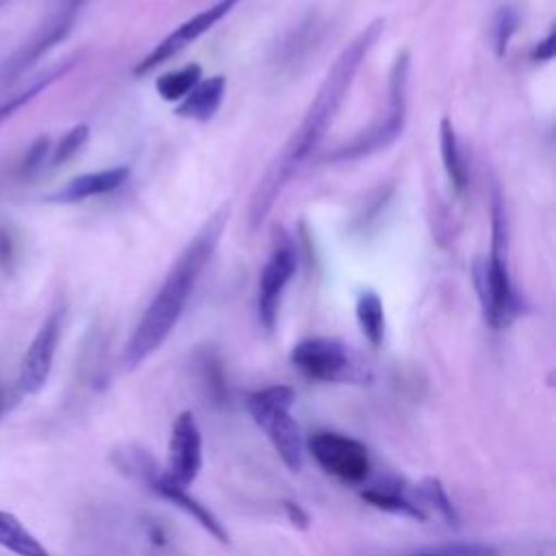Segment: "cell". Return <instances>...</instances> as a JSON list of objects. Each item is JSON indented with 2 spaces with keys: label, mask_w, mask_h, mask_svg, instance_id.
<instances>
[{
  "label": "cell",
  "mask_w": 556,
  "mask_h": 556,
  "mask_svg": "<svg viewBox=\"0 0 556 556\" xmlns=\"http://www.w3.org/2000/svg\"><path fill=\"white\" fill-rule=\"evenodd\" d=\"M384 30V20H374L367 24L334 59L330 65L324 83L319 85L313 102L308 104L302 122L298 128L291 132L282 150L276 154V159L269 163L267 172L258 180L256 189L252 191L250 198V208H248V224L250 230H256L269 211L274 208L276 200L285 191V187L291 182L293 176L302 169L306 159L313 154V150L319 146L324 139L328 126L337 117V111L341 109L354 76L361 67V63L367 59L369 50L378 41V37Z\"/></svg>",
  "instance_id": "cell-1"
},
{
  "label": "cell",
  "mask_w": 556,
  "mask_h": 556,
  "mask_svg": "<svg viewBox=\"0 0 556 556\" xmlns=\"http://www.w3.org/2000/svg\"><path fill=\"white\" fill-rule=\"evenodd\" d=\"M228 215H230V206L222 204L200 226V230L191 237V241L182 248V252L169 267L156 295L150 300L148 308L143 311L141 319L137 321V326L124 348L122 363L126 369L139 367L154 350H159L163 345L167 334L178 324L200 274L204 271L206 263L211 261V256L224 235Z\"/></svg>",
  "instance_id": "cell-2"
},
{
  "label": "cell",
  "mask_w": 556,
  "mask_h": 556,
  "mask_svg": "<svg viewBox=\"0 0 556 556\" xmlns=\"http://www.w3.org/2000/svg\"><path fill=\"white\" fill-rule=\"evenodd\" d=\"M473 282L486 324L493 328L508 326L517 317L521 300L508 269V222L497 187L491 191V250L489 258L476 263Z\"/></svg>",
  "instance_id": "cell-3"
},
{
  "label": "cell",
  "mask_w": 556,
  "mask_h": 556,
  "mask_svg": "<svg viewBox=\"0 0 556 556\" xmlns=\"http://www.w3.org/2000/svg\"><path fill=\"white\" fill-rule=\"evenodd\" d=\"M295 391L287 384H271L252 391L245 400L248 413L254 424L265 432L280 460L291 469L300 471L304 463V439L298 421L291 415Z\"/></svg>",
  "instance_id": "cell-4"
},
{
  "label": "cell",
  "mask_w": 556,
  "mask_h": 556,
  "mask_svg": "<svg viewBox=\"0 0 556 556\" xmlns=\"http://www.w3.org/2000/svg\"><path fill=\"white\" fill-rule=\"evenodd\" d=\"M291 363L311 380L337 384H367V363L345 343L326 337H311L291 350Z\"/></svg>",
  "instance_id": "cell-5"
},
{
  "label": "cell",
  "mask_w": 556,
  "mask_h": 556,
  "mask_svg": "<svg viewBox=\"0 0 556 556\" xmlns=\"http://www.w3.org/2000/svg\"><path fill=\"white\" fill-rule=\"evenodd\" d=\"M406 83H408V52H402L391 70L389 78V106L380 122L365 128L363 132L354 135L343 146L334 148L326 159L337 161H354L361 156H369L378 150H384L391 146L404 128L406 119Z\"/></svg>",
  "instance_id": "cell-6"
},
{
  "label": "cell",
  "mask_w": 556,
  "mask_h": 556,
  "mask_svg": "<svg viewBox=\"0 0 556 556\" xmlns=\"http://www.w3.org/2000/svg\"><path fill=\"white\" fill-rule=\"evenodd\" d=\"M85 2L87 0H59L52 7V11L48 13V17L39 24V28L30 35V39H26L2 63V67H0V87L9 85L17 76H22L43 54H48L56 43H61L70 35V30H72V26H74V22H76Z\"/></svg>",
  "instance_id": "cell-7"
},
{
  "label": "cell",
  "mask_w": 556,
  "mask_h": 556,
  "mask_svg": "<svg viewBox=\"0 0 556 556\" xmlns=\"http://www.w3.org/2000/svg\"><path fill=\"white\" fill-rule=\"evenodd\" d=\"M306 447L315 463L341 482L358 484L369 476L371 460L365 443L350 434L332 432V430H317L306 441Z\"/></svg>",
  "instance_id": "cell-8"
},
{
  "label": "cell",
  "mask_w": 556,
  "mask_h": 556,
  "mask_svg": "<svg viewBox=\"0 0 556 556\" xmlns=\"http://www.w3.org/2000/svg\"><path fill=\"white\" fill-rule=\"evenodd\" d=\"M63 319H65V308L56 306L52 308L46 319L41 321V326L37 328L35 337L30 339L22 363H20V371H17V391L22 395H35L39 393L52 371L54 365V354L61 341V330H63Z\"/></svg>",
  "instance_id": "cell-9"
},
{
  "label": "cell",
  "mask_w": 556,
  "mask_h": 556,
  "mask_svg": "<svg viewBox=\"0 0 556 556\" xmlns=\"http://www.w3.org/2000/svg\"><path fill=\"white\" fill-rule=\"evenodd\" d=\"M241 0H217L215 4H211L208 9L195 13L193 17L185 20L176 30H172L167 37H163L150 54H146L132 70L135 76H146L148 72H152L156 65L165 63L167 59H172L174 54H178L182 48H187L189 43H193L198 37H202L206 30H211L222 17H226Z\"/></svg>",
  "instance_id": "cell-10"
},
{
  "label": "cell",
  "mask_w": 556,
  "mask_h": 556,
  "mask_svg": "<svg viewBox=\"0 0 556 556\" xmlns=\"http://www.w3.org/2000/svg\"><path fill=\"white\" fill-rule=\"evenodd\" d=\"M202 469V432L191 410L176 417L167 443V469L165 476L187 489Z\"/></svg>",
  "instance_id": "cell-11"
},
{
  "label": "cell",
  "mask_w": 556,
  "mask_h": 556,
  "mask_svg": "<svg viewBox=\"0 0 556 556\" xmlns=\"http://www.w3.org/2000/svg\"><path fill=\"white\" fill-rule=\"evenodd\" d=\"M295 265L298 261H295L293 245L289 241H282L271 250L269 258L261 269L256 308H258V321L265 330H274L276 326L280 300H282L285 287L295 274Z\"/></svg>",
  "instance_id": "cell-12"
},
{
  "label": "cell",
  "mask_w": 556,
  "mask_h": 556,
  "mask_svg": "<svg viewBox=\"0 0 556 556\" xmlns=\"http://www.w3.org/2000/svg\"><path fill=\"white\" fill-rule=\"evenodd\" d=\"M143 486H148L152 493H156L159 497L167 500L172 506L180 508L185 515H189L193 521H198L211 536H215L219 543H228V532L222 526V521L204 506L200 504L187 489L174 484L165 471H161L159 467L154 471L148 473V478L141 482Z\"/></svg>",
  "instance_id": "cell-13"
},
{
  "label": "cell",
  "mask_w": 556,
  "mask_h": 556,
  "mask_svg": "<svg viewBox=\"0 0 556 556\" xmlns=\"http://www.w3.org/2000/svg\"><path fill=\"white\" fill-rule=\"evenodd\" d=\"M130 169L126 165H117V167H109V169H100V172H91V174H80L76 178H72L67 185H63L61 189H56L54 193H50L46 200L48 202H59V204H70V202H80L93 195H104L115 191L117 187H122V182H126Z\"/></svg>",
  "instance_id": "cell-14"
},
{
  "label": "cell",
  "mask_w": 556,
  "mask_h": 556,
  "mask_svg": "<svg viewBox=\"0 0 556 556\" xmlns=\"http://www.w3.org/2000/svg\"><path fill=\"white\" fill-rule=\"evenodd\" d=\"M226 93V78L224 76H211L200 80L174 109L178 117L195 119V122H208L217 109L222 106Z\"/></svg>",
  "instance_id": "cell-15"
},
{
  "label": "cell",
  "mask_w": 556,
  "mask_h": 556,
  "mask_svg": "<svg viewBox=\"0 0 556 556\" xmlns=\"http://www.w3.org/2000/svg\"><path fill=\"white\" fill-rule=\"evenodd\" d=\"M74 65H76V56L65 59V61H61V63L48 67V70H46L43 74H39L37 78H33V80H30L24 89H20L17 93H13V96H9L7 100H2V102H0V126H2L9 117H13L22 106H26L30 100H35L41 91H46L52 83H56L59 78H63Z\"/></svg>",
  "instance_id": "cell-16"
},
{
  "label": "cell",
  "mask_w": 556,
  "mask_h": 556,
  "mask_svg": "<svg viewBox=\"0 0 556 556\" xmlns=\"http://www.w3.org/2000/svg\"><path fill=\"white\" fill-rule=\"evenodd\" d=\"M0 547L13 556H50L46 545L9 510H0Z\"/></svg>",
  "instance_id": "cell-17"
},
{
  "label": "cell",
  "mask_w": 556,
  "mask_h": 556,
  "mask_svg": "<svg viewBox=\"0 0 556 556\" xmlns=\"http://www.w3.org/2000/svg\"><path fill=\"white\" fill-rule=\"evenodd\" d=\"M439 141H441V159H443L447 178L452 180L456 191H463L469 182V169H467V163H465V156H463V150L458 143V135L447 117L441 119Z\"/></svg>",
  "instance_id": "cell-18"
},
{
  "label": "cell",
  "mask_w": 556,
  "mask_h": 556,
  "mask_svg": "<svg viewBox=\"0 0 556 556\" xmlns=\"http://www.w3.org/2000/svg\"><path fill=\"white\" fill-rule=\"evenodd\" d=\"M361 495H363L365 502H369L371 506H376L380 510H387V513H393V515H402V517H408V519H417V521H426L428 519L426 510L417 502H413L410 497L400 493L397 489L371 486V489H365Z\"/></svg>",
  "instance_id": "cell-19"
},
{
  "label": "cell",
  "mask_w": 556,
  "mask_h": 556,
  "mask_svg": "<svg viewBox=\"0 0 556 556\" xmlns=\"http://www.w3.org/2000/svg\"><path fill=\"white\" fill-rule=\"evenodd\" d=\"M356 321L361 332L371 345H380L384 339V306L376 291H363L356 300Z\"/></svg>",
  "instance_id": "cell-20"
},
{
  "label": "cell",
  "mask_w": 556,
  "mask_h": 556,
  "mask_svg": "<svg viewBox=\"0 0 556 556\" xmlns=\"http://www.w3.org/2000/svg\"><path fill=\"white\" fill-rule=\"evenodd\" d=\"M200 80H202V67L198 63H189L180 70L163 74L156 80V91L167 102H180Z\"/></svg>",
  "instance_id": "cell-21"
},
{
  "label": "cell",
  "mask_w": 556,
  "mask_h": 556,
  "mask_svg": "<svg viewBox=\"0 0 556 556\" xmlns=\"http://www.w3.org/2000/svg\"><path fill=\"white\" fill-rule=\"evenodd\" d=\"M402 556H497V549L489 543L478 541H454V543H437L426 545Z\"/></svg>",
  "instance_id": "cell-22"
},
{
  "label": "cell",
  "mask_w": 556,
  "mask_h": 556,
  "mask_svg": "<svg viewBox=\"0 0 556 556\" xmlns=\"http://www.w3.org/2000/svg\"><path fill=\"white\" fill-rule=\"evenodd\" d=\"M417 495H419L421 502L430 504V506L434 508V513H437L441 519H445V523L456 526V521H458L456 510H454V506H452V502H450L445 489L441 486V482H439L437 478H426V480H421V482L417 484Z\"/></svg>",
  "instance_id": "cell-23"
},
{
  "label": "cell",
  "mask_w": 556,
  "mask_h": 556,
  "mask_svg": "<svg viewBox=\"0 0 556 556\" xmlns=\"http://www.w3.org/2000/svg\"><path fill=\"white\" fill-rule=\"evenodd\" d=\"M89 139V126L87 124H78L74 128H70L61 139L59 143L52 148L50 152V165L52 167H61L63 163H67L70 159H74L83 146L87 143Z\"/></svg>",
  "instance_id": "cell-24"
},
{
  "label": "cell",
  "mask_w": 556,
  "mask_h": 556,
  "mask_svg": "<svg viewBox=\"0 0 556 556\" xmlns=\"http://www.w3.org/2000/svg\"><path fill=\"white\" fill-rule=\"evenodd\" d=\"M50 152H52L50 137H48V135H39V137L28 146V150H26L22 163H20V176L26 178V180H28V178H35V176L43 169L46 161L50 159Z\"/></svg>",
  "instance_id": "cell-25"
},
{
  "label": "cell",
  "mask_w": 556,
  "mask_h": 556,
  "mask_svg": "<svg viewBox=\"0 0 556 556\" xmlns=\"http://www.w3.org/2000/svg\"><path fill=\"white\" fill-rule=\"evenodd\" d=\"M519 24V13L513 7H502L493 22V39H495V52L497 56H504L510 43V37L515 35Z\"/></svg>",
  "instance_id": "cell-26"
},
{
  "label": "cell",
  "mask_w": 556,
  "mask_h": 556,
  "mask_svg": "<svg viewBox=\"0 0 556 556\" xmlns=\"http://www.w3.org/2000/svg\"><path fill=\"white\" fill-rule=\"evenodd\" d=\"M15 256H17V243L11 232V228L0 222V271L9 274L15 267Z\"/></svg>",
  "instance_id": "cell-27"
},
{
  "label": "cell",
  "mask_w": 556,
  "mask_h": 556,
  "mask_svg": "<svg viewBox=\"0 0 556 556\" xmlns=\"http://www.w3.org/2000/svg\"><path fill=\"white\" fill-rule=\"evenodd\" d=\"M554 50H556V33L549 30L545 39H541L532 52V59L534 61H552L554 56Z\"/></svg>",
  "instance_id": "cell-28"
},
{
  "label": "cell",
  "mask_w": 556,
  "mask_h": 556,
  "mask_svg": "<svg viewBox=\"0 0 556 556\" xmlns=\"http://www.w3.org/2000/svg\"><path fill=\"white\" fill-rule=\"evenodd\" d=\"M20 391H17V387H7L2 380H0V419L17 404V400H20Z\"/></svg>",
  "instance_id": "cell-29"
},
{
  "label": "cell",
  "mask_w": 556,
  "mask_h": 556,
  "mask_svg": "<svg viewBox=\"0 0 556 556\" xmlns=\"http://www.w3.org/2000/svg\"><path fill=\"white\" fill-rule=\"evenodd\" d=\"M285 508H287V515H289V519L293 521V523H298V526H306V521H308V517H306V513L298 506V504H293V502H285Z\"/></svg>",
  "instance_id": "cell-30"
},
{
  "label": "cell",
  "mask_w": 556,
  "mask_h": 556,
  "mask_svg": "<svg viewBox=\"0 0 556 556\" xmlns=\"http://www.w3.org/2000/svg\"><path fill=\"white\" fill-rule=\"evenodd\" d=\"M4 2H7V0H0V4H4Z\"/></svg>",
  "instance_id": "cell-31"
}]
</instances>
